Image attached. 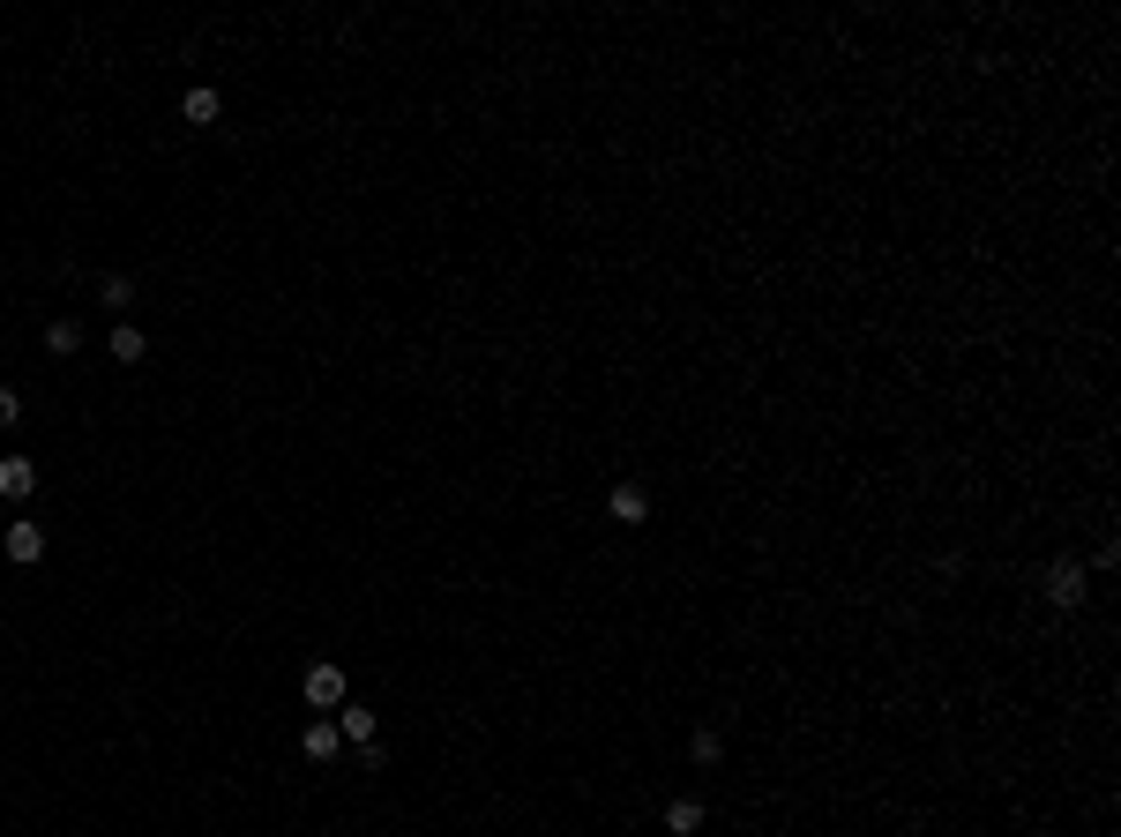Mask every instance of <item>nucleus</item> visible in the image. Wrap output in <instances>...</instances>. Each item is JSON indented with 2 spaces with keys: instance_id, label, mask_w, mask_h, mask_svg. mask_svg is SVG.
Masks as SVG:
<instances>
[{
  "instance_id": "obj_3",
  "label": "nucleus",
  "mask_w": 1121,
  "mask_h": 837,
  "mask_svg": "<svg viewBox=\"0 0 1121 837\" xmlns=\"http://www.w3.org/2000/svg\"><path fill=\"white\" fill-rule=\"evenodd\" d=\"M0 546H8V561H23V569H31V561L45 553V524H31V516H15V524L0 531Z\"/></svg>"
},
{
  "instance_id": "obj_12",
  "label": "nucleus",
  "mask_w": 1121,
  "mask_h": 837,
  "mask_svg": "<svg viewBox=\"0 0 1121 837\" xmlns=\"http://www.w3.org/2000/svg\"><path fill=\"white\" fill-rule=\"evenodd\" d=\"M718 748H725V741H718L710 725H704V733H696V741H688V755H696V763H718Z\"/></svg>"
},
{
  "instance_id": "obj_6",
  "label": "nucleus",
  "mask_w": 1121,
  "mask_h": 837,
  "mask_svg": "<svg viewBox=\"0 0 1121 837\" xmlns=\"http://www.w3.org/2000/svg\"><path fill=\"white\" fill-rule=\"evenodd\" d=\"M299 748H307V763H330V755L344 748V733H336V718H314V725L299 733Z\"/></svg>"
},
{
  "instance_id": "obj_11",
  "label": "nucleus",
  "mask_w": 1121,
  "mask_h": 837,
  "mask_svg": "<svg viewBox=\"0 0 1121 837\" xmlns=\"http://www.w3.org/2000/svg\"><path fill=\"white\" fill-rule=\"evenodd\" d=\"M45 352H53V359L83 352V330H76V322H53V330H45Z\"/></svg>"
},
{
  "instance_id": "obj_2",
  "label": "nucleus",
  "mask_w": 1121,
  "mask_h": 837,
  "mask_svg": "<svg viewBox=\"0 0 1121 837\" xmlns=\"http://www.w3.org/2000/svg\"><path fill=\"white\" fill-rule=\"evenodd\" d=\"M299 696H307L314 711H336V703H352V688H344V666H307Z\"/></svg>"
},
{
  "instance_id": "obj_14",
  "label": "nucleus",
  "mask_w": 1121,
  "mask_h": 837,
  "mask_svg": "<svg viewBox=\"0 0 1121 837\" xmlns=\"http://www.w3.org/2000/svg\"><path fill=\"white\" fill-rule=\"evenodd\" d=\"M0 426H23V397L15 389H0Z\"/></svg>"
},
{
  "instance_id": "obj_1",
  "label": "nucleus",
  "mask_w": 1121,
  "mask_h": 837,
  "mask_svg": "<svg viewBox=\"0 0 1121 837\" xmlns=\"http://www.w3.org/2000/svg\"><path fill=\"white\" fill-rule=\"evenodd\" d=\"M1046 606H1062V614H1077V606H1084V569H1077V553L1046 561Z\"/></svg>"
},
{
  "instance_id": "obj_10",
  "label": "nucleus",
  "mask_w": 1121,
  "mask_h": 837,
  "mask_svg": "<svg viewBox=\"0 0 1121 837\" xmlns=\"http://www.w3.org/2000/svg\"><path fill=\"white\" fill-rule=\"evenodd\" d=\"M614 516H621V524H643V516H651V494H643V486H614Z\"/></svg>"
},
{
  "instance_id": "obj_9",
  "label": "nucleus",
  "mask_w": 1121,
  "mask_h": 837,
  "mask_svg": "<svg viewBox=\"0 0 1121 837\" xmlns=\"http://www.w3.org/2000/svg\"><path fill=\"white\" fill-rule=\"evenodd\" d=\"M665 830H673V837H696V830H704V800H696V793L673 800V807H665Z\"/></svg>"
},
{
  "instance_id": "obj_5",
  "label": "nucleus",
  "mask_w": 1121,
  "mask_h": 837,
  "mask_svg": "<svg viewBox=\"0 0 1121 837\" xmlns=\"http://www.w3.org/2000/svg\"><path fill=\"white\" fill-rule=\"evenodd\" d=\"M336 733H344V741H352V748H374V711H367V703H336Z\"/></svg>"
},
{
  "instance_id": "obj_7",
  "label": "nucleus",
  "mask_w": 1121,
  "mask_h": 837,
  "mask_svg": "<svg viewBox=\"0 0 1121 837\" xmlns=\"http://www.w3.org/2000/svg\"><path fill=\"white\" fill-rule=\"evenodd\" d=\"M217 113H225V98H217V90H187V98H180V121H187V127H217Z\"/></svg>"
},
{
  "instance_id": "obj_13",
  "label": "nucleus",
  "mask_w": 1121,
  "mask_h": 837,
  "mask_svg": "<svg viewBox=\"0 0 1121 837\" xmlns=\"http://www.w3.org/2000/svg\"><path fill=\"white\" fill-rule=\"evenodd\" d=\"M98 293L113 299V307H127V299H135V277H105V285H98Z\"/></svg>"
},
{
  "instance_id": "obj_8",
  "label": "nucleus",
  "mask_w": 1121,
  "mask_h": 837,
  "mask_svg": "<svg viewBox=\"0 0 1121 837\" xmlns=\"http://www.w3.org/2000/svg\"><path fill=\"white\" fill-rule=\"evenodd\" d=\"M105 352H113L121 367H135V359H142L150 344H142V330H135V322H113V336H105Z\"/></svg>"
},
{
  "instance_id": "obj_4",
  "label": "nucleus",
  "mask_w": 1121,
  "mask_h": 837,
  "mask_svg": "<svg viewBox=\"0 0 1121 837\" xmlns=\"http://www.w3.org/2000/svg\"><path fill=\"white\" fill-rule=\"evenodd\" d=\"M38 494V463L31 457H0V502H31Z\"/></svg>"
}]
</instances>
